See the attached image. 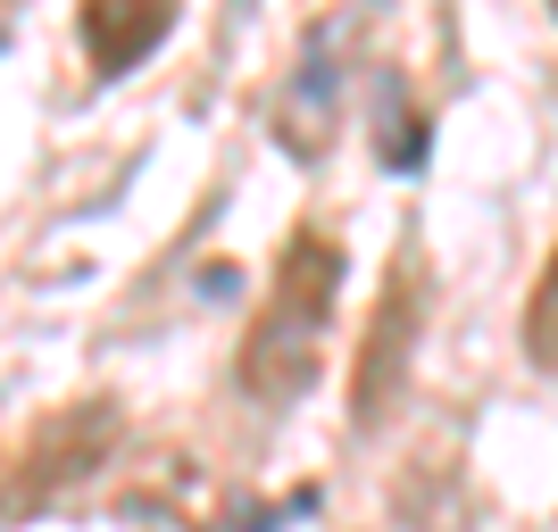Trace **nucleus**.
Listing matches in <instances>:
<instances>
[{"label": "nucleus", "instance_id": "7ed1b4c3", "mask_svg": "<svg viewBox=\"0 0 558 532\" xmlns=\"http://www.w3.org/2000/svg\"><path fill=\"white\" fill-rule=\"evenodd\" d=\"M417 324H425V283H417V258L400 250L392 283H384V308H375V324H367V349H359V374H350V417L359 424H384L392 399L409 392Z\"/></svg>", "mask_w": 558, "mask_h": 532}, {"label": "nucleus", "instance_id": "20e7f679", "mask_svg": "<svg viewBox=\"0 0 558 532\" xmlns=\"http://www.w3.org/2000/svg\"><path fill=\"white\" fill-rule=\"evenodd\" d=\"M342 42H350V25L326 17V25H308V42H301V75H292V92H283V141L301 150V159H317L333 134V100H342Z\"/></svg>", "mask_w": 558, "mask_h": 532}, {"label": "nucleus", "instance_id": "6e6552de", "mask_svg": "<svg viewBox=\"0 0 558 532\" xmlns=\"http://www.w3.org/2000/svg\"><path fill=\"white\" fill-rule=\"evenodd\" d=\"M550 9H558V0H550Z\"/></svg>", "mask_w": 558, "mask_h": 532}, {"label": "nucleus", "instance_id": "423d86ee", "mask_svg": "<svg viewBox=\"0 0 558 532\" xmlns=\"http://www.w3.org/2000/svg\"><path fill=\"white\" fill-rule=\"evenodd\" d=\"M375 159L400 166V175L425 159V116H417V100H409L400 75H375Z\"/></svg>", "mask_w": 558, "mask_h": 532}, {"label": "nucleus", "instance_id": "0eeeda50", "mask_svg": "<svg viewBox=\"0 0 558 532\" xmlns=\"http://www.w3.org/2000/svg\"><path fill=\"white\" fill-rule=\"evenodd\" d=\"M525 349H534L542 374H558V250H550V267H542L534 300H525Z\"/></svg>", "mask_w": 558, "mask_h": 532}, {"label": "nucleus", "instance_id": "f257e3e1", "mask_svg": "<svg viewBox=\"0 0 558 532\" xmlns=\"http://www.w3.org/2000/svg\"><path fill=\"white\" fill-rule=\"evenodd\" d=\"M333 292H342V250H333L326 233H292L276 283H267V300L251 317V342H242V392L251 399L283 408V399H301L317 383Z\"/></svg>", "mask_w": 558, "mask_h": 532}, {"label": "nucleus", "instance_id": "39448f33", "mask_svg": "<svg viewBox=\"0 0 558 532\" xmlns=\"http://www.w3.org/2000/svg\"><path fill=\"white\" fill-rule=\"evenodd\" d=\"M84 59L100 75H125L142 67L150 50L167 42V25H175V0H84Z\"/></svg>", "mask_w": 558, "mask_h": 532}, {"label": "nucleus", "instance_id": "f03ea898", "mask_svg": "<svg viewBox=\"0 0 558 532\" xmlns=\"http://www.w3.org/2000/svg\"><path fill=\"white\" fill-rule=\"evenodd\" d=\"M109 441H117V408H109V399H75V408H59V417H43L34 433L17 441V474H9V516L50 508L59 491H75L100 458H109Z\"/></svg>", "mask_w": 558, "mask_h": 532}]
</instances>
